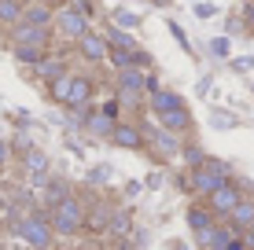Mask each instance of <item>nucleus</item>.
I'll list each match as a JSON object with an SVG mask.
<instances>
[{
	"mask_svg": "<svg viewBox=\"0 0 254 250\" xmlns=\"http://www.w3.org/2000/svg\"><path fill=\"white\" fill-rule=\"evenodd\" d=\"M133 66H140V70H155V55L144 51V48H136L133 51Z\"/></svg>",
	"mask_w": 254,
	"mask_h": 250,
	"instance_id": "nucleus-38",
	"label": "nucleus"
},
{
	"mask_svg": "<svg viewBox=\"0 0 254 250\" xmlns=\"http://www.w3.org/2000/svg\"><path fill=\"white\" fill-rule=\"evenodd\" d=\"M48 221H52V232H56V236H66V239L81 236L85 232V202L77 199V195H66L56 210H48Z\"/></svg>",
	"mask_w": 254,
	"mask_h": 250,
	"instance_id": "nucleus-2",
	"label": "nucleus"
},
{
	"mask_svg": "<svg viewBox=\"0 0 254 250\" xmlns=\"http://www.w3.org/2000/svg\"><path fill=\"white\" fill-rule=\"evenodd\" d=\"M195 89H199V96H206V92L214 89V74H203V77H199V85H195Z\"/></svg>",
	"mask_w": 254,
	"mask_h": 250,
	"instance_id": "nucleus-45",
	"label": "nucleus"
},
{
	"mask_svg": "<svg viewBox=\"0 0 254 250\" xmlns=\"http://www.w3.org/2000/svg\"><path fill=\"white\" fill-rule=\"evenodd\" d=\"M159 125L166 129V133H173V136H185V133H191V125H195V118H191L188 103H181V107L166 110V114L159 118Z\"/></svg>",
	"mask_w": 254,
	"mask_h": 250,
	"instance_id": "nucleus-12",
	"label": "nucleus"
},
{
	"mask_svg": "<svg viewBox=\"0 0 254 250\" xmlns=\"http://www.w3.org/2000/svg\"><path fill=\"white\" fill-rule=\"evenodd\" d=\"M52 30H56V37H63V41H81L85 33L92 30V22L85 19V15H77L70 4H63V7H56V19H52Z\"/></svg>",
	"mask_w": 254,
	"mask_h": 250,
	"instance_id": "nucleus-4",
	"label": "nucleus"
},
{
	"mask_svg": "<svg viewBox=\"0 0 254 250\" xmlns=\"http://www.w3.org/2000/svg\"><path fill=\"white\" fill-rule=\"evenodd\" d=\"M236 239V232L225 225V221H217V225H210V228H203L195 236V243H199V250H225Z\"/></svg>",
	"mask_w": 254,
	"mask_h": 250,
	"instance_id": "nucleus-11",
	"label": "nucleus"
},
{
	"mask_svg": "<svg viewBox=\"0 0 254 250\" xmlns=\"http://www.w3.org/2000/svg\"><path fill=\"white\" fill-rule=\"evenodd\" d=\"M229 70L232 74H254V55H236V59H229Z\"/></svg>",
	"mask_w": 254,
	"mask_h": 250,
	"instance_id": "nucleus-35",
	"label": "nucleus"
},
{
	"mask_svg": "<svg viewBox=\"0 0 254 250\" xmlns=\"http://www.w3.org/2000/svg\"><path fill=\"white\" fill-rule=\"evenodd\" d=\"M111 144L122 148V151H144V133H140L136 122L122 118V122H115V129H111Z\"/></svg>",
	"mask_w": 254,
	"mask_h": 250,
	"instance_id": "nucleus-8",
	"label": "nucleus"
},
{
	"mask_svg": "<svg viewBox=\"0 0 254 250\" xmlns=\"http://www.w3.org/2000/svg\"><path fill=\"white\" fill-rule=\"evenodd\" d=\"M11 51H15V59H19L22 66H30V70H33V66H37L41 59L48 55L45 48H33V45H11Z\"/></svg>",
	"mask_w": 254,
	"mask_h": 250,
	"instance_id": "nucleus-25",
	"label": "nucleus"
},
{
	"mask_svg": "<svg viewBox=\"0 0 254 250\" xmlns=\"http://www.w3.org/2000/svg\"><path fill=\"white\" fill-rule=\"evenodd\" d=\"M243 243H247V247H251V250H254V225H251V228H247V232H243Z\"/></svg>",
	"mask_w": 254,
	"mask_h": 250,
	"instance_id": "nucleus-47",
	"label": "nucleus"
},
{
	"mask_svg": "<svg viewBox=\"0 0 254 250\" xmlns=\"http://www.w3.org/2000/svg\"><path fill=\"white\" fill-rule=\"evenodd\" d=\"M111 26H122V30H140V15L129 11V7H115V11H111Z\"/></svg>",
	"mask_w": 254,
	"mask_h": 250,
	"instance_id": "nucleus-27",
	"label": "nucleus"
},
{
	"mask_svg": "<svg viewBox=\"0 0 254 250\" xmlns=\"http://www.w3.org/2000/svg\"><path fill=\"white\" fill-rule=\"evenodd\" d=\"M103 41H107V48H126V51H136V37L129 30H122V26H107L103 30Z\"/></svg>",
	"mask_w": 254,
	"mask_h": 250,
	"instance_id": "nucleus-24",
	"label": "nucleus"
},
{
	"mask_svg": "<svg viewBox=\"0 0 254 250\" xmlns=\"http://www.w3.org/2000/svg\"><path fill=\"white\" fill-rule=\"evenodd\" d=\"M126 250H136V247H126Z\"/></svg>",
	"mask_w": 254,
	"mask_h": 250,
	"instance_id": "nucleus-53",
	"label": "nucleus"
},
{
	"mask_svg": "<svg viewBox=\"0 0 254 250\" xmlns=\"http://www.w3.org/2000/svg\"><path fill=\"white\" fill-rule=\"evenodd\" d=\"M240 199H243V188L236 184V180H225L217 192L206 195V206H210V213H214L217 221H225V217L236 210V202H240Z\"/></svg>",
	"mask_w": 254,
	"mask_h": 250,
	"instance_id": "nucleus-6",
	"label": "nucleus"
},
{
	"mask_svg": "<svg viewBox=\"0 0 254 250\" xmlns=\"http://www.w3.org/2000/svg\"><path fill=\"white\" fill-rule=\"evenodd\" d=\"M92 77H85V74H70V89H66V100H63V107L66 110H85L89 107V100H92Z\"/></svg>",
	"mask_w": 254,
	"mask_h": 250,
	"instance_id": "nucleus-10",
	"label": "nucleus"
},
{
	"mask_svg": "<svg viewBox=\"0 0 254 250\" xmlns=\"http://www.w3.org/2000/svg\"><path fill=\"white\" fill-rule=\"evenodd\" d=\"M225 225H229L236 236H243V232L254 225V199H240V202H236V210L225 217Z\"/></svg>",
	"mask_w": 254,
	"mask_h": 250,
	"instance_id": "nucleus-17",
	"label": "nucleus"
},
{
	"mask_svg": "<svg viewBox=\"0 0 254 250\" xmlns=\"http://www.w3.org/2000/svg\"><path fill=\"white\" fill-rule=\"evenodd\" d=\"M225 33H229V41L232 37H251V30H247V22L240 19V15H232L229 22H225Z\"/></svg>",
	"mask_w": 254,
	"mask_h": 250,
	"instance_id": "nucleus-34",
	"label": "nucleus"
},
{
	"mask_svg": "<svg viewBox=\"0 0 254 250\" xmlns=\"http://www.w3.org/2000/svg\"><path fill=\"white\" fill-rule=\"evenodd\" d=\"M140 133H144V151H151L159 162H170V158H177L181 154V136H173V133H166L162 125H140Z\"/></svg>",
	"mask_w": 254,
	"mask_h": 250,
	"instance_id": "nucleus-3",
	"label": "nucleus"
},
{
	"mask_svg": "<svg viewBox=\"0 0 254 250\" xmlns=\"http://www.w3.org/2000/svg\"><path fill=\"white\" fill-rule=\"evenodd\" d=\"M203 166L210 169V173H217L221 180H232V166H229L225 158H214V154H206V162H203Z\"/></svg>",
	"mask_w": 254,
	"mask_h": 250,
	"instance_id": "nucleus-32",
	"label": "nucleus"
},
{
	"mask_svg": "<svg viewBox=\"0 0 254 250\" xmlns=\"http://www.w3.org/2000/svg\"><path fill=\"white\" fill-rule=\"evenodd\" d=\"M7 210V199H4V195H0V213H4Z\"/></svg>",
	"mask_w": 254,
	"mask_h": 250,
	"instance_id": "nucleus-51",
	"label": "nucleus"
},
{
	"mask_svg": "<svg viewBox=\"0 0 254 250\" xmlns=\"http://www.w3.org/2000/svg\"><path fill=\"white\" fill-rule=\"evenodd\" d=\"M107 232L115 239H129V236H133V210H126V206H122V210H111Z\"/></svg>",
	"mask_w": 254,
	"mask_h": 250,
	"instance_id": "nucleus-22",
	"label": "nucleus"
},
{
	"mask_svg": "<svg viewBox=\"0 0 254 250\" xmlns=\"http://www.w3.org/2000/svg\"><path fill=\"white\" fill-rule=\"evenodd\" d=\"M170 250H188V247L181 243V239H173V243H170Z\"/></svg>",
	"mask_w": 254,
	"mask_h": 250,
	"instance_id": "nucleus-48",
	"label": "nucleus"
},
{
	"mask_svg": "<svg viewBox=\"0 0 254 250\" xmlns=\"http://www.w3.org/2000/svg\"><path fill=\"white\" fill-rule=\"evenodd\" d=\"M70 7H74L77 15H85V19H96V15H100V7H96V0H70Z\"/></svg>",
	"mask_w": 254,
	"mask_h": 250,
	"instance_id": "nucleus-36",
	"label": "nucleus"
},
{
	"mask_svg": "<svg viewBox=\"0 0 254 250\" xmlns=\"http://www.w3.org/2000/svg\"><path fill=\"white\" fill-rule=\"evenodd\" d=\"M225 250H247V243H243V236H236V239H232V243L225 247Z\"/></svg>",
	"mask_w": 254,
	"mask_h": 250,
	"instance_id": "nucleus-46",
	"label": "nucleus"
},
{
	"mask_svg": "<svg viewBox=\"0 0 254 250\" xmlns=\"http://www.w3.org/2000/svg\"><path fill=\"white\" fill-rule=\"evenodd\" d=\"M11 140H0V173H4V169H7V162H11Z\"/></svg>",
	"mask_w": 254,
	"mask_h": 250,
	"instance_id": "nucleus-41",
	"label": "nucleus"
},
{
	"mask_svg": "<svg viewBox=\"0 0 254 250\" xmlns=\"http://www.w3.org/2000/svg\"><path fill=\"white\" fill-rule=\"evenodd\" d=\"M107 63H111V70H126V66H133V51H126V48H107Z\"/></svg>",
	"mask_w": 254,
	"mask_h": 250,
	"instance_id": "nucleus-30",
	"label": "nucleus"
},
{
	"mask_svg": "<svg viewBox=\"0 0 254 250\" xmlns=\"http://www.w3.org/2000/svg\"><path fill=\"white\" fill-rule=\"evenodd\" d=\"M170 33H173V37H177V45L185 48V51H191V45H188V37H185V30H181L177 22H170Z\"/></svg>",
	"mask_w": 254,
	"mask_h": 250,
	"instance_id": "nucleus-43",
	"label": "nucleus"
},
{
	"mask_svg": "<svg viewBox=\"0 0 254 250\" xmlns=\"http://www.w3.org/2000/svg\"><path fill=\"white\" fill-rule=\"evenodd\" d=\"M107 221H111V206H85V232H107Z\"/></svg>",
	"mask_w": 254,
	"mask_h": 250,
	"instance_id": "nucleus-23",
	"label": "nucleus"
},
{
	"mask_svg": "<svg viewBox=\"0 0 254 250\" xmlns=\"http://www.w3.org/2000/svg\"><path fill=\"white\" fill-rule=\"evenodd\" d=\"M22 169H26V177H30V184H41V188H45V180L52 177V158H48V151L30 148V151L22 154Z\"/></svg>",
	"mask_w": 254,
	"mask_h": 250,
	"instance_id": "nucleus-9",
	"label": "nucleus"
},
{
	"mask_svg": "<svg viewBox=\"0 0 254 250\" xmlns=\"http://www.w3.org/2000/svg\"><path fill=\"white\" fill-rule=\"evenodd\" d=\"M66 89H70V70H66L63 77H56V81L48 85V96H52V103H59V107H63V100H66Z\"/></svg>",
	"mask_w": 254,
	"mask_h": 250,
	"instance_id": "nucleus-31",
	"label": "nucleus"
},
{
	"mask_svg": "<svg viewBox=\"0 0 254 250\" xmlns=\"http://www.w3.org/2000/svg\"><path fill=\"white\" fill-rule=\"evenodd\" d=\"M151 4H155V7H170L173 0H151Z\"/></svg>",
	"mask_w": 254,
	"mask_h": 250,
	"instance_id": "nucleus-49",
	"label": "nucleus"
},
{
	"mask_svg": "<svg viewBox=\"0 0 254 250\" xmlns=\"http://www.w3.org/2000/svg\"><path fill=\"white\" fill-rule=\"evenodd\" d=\"M159 89H162L159 74H151V70H147V77H144V92H159Z\"/></svg>",
	"mask_w": 254,
	"mask_h": 250,
	"instance_id": "nucleus-44",
	"label": "nucleus"
},
{
	"mask_svg": "<svg viewBox=\"0 0 254 250\" xmlns=\"http://www.w3.org/2000/svg\"><path fill=\"white\" fill-rule=\"evenodd\" d=\"M181 103H185V96H181V92H173V89H159V92H147V110H151L155 118H162L166 110L181 107Z\"/></svg>",
	"mask_w": 254,
	"mask_h": 250,
	"instance_id": "nucleus-16",
	"label": "nucleus"
},
{
	"mask_svg": "<svg viewBox=\"0 0 254 250\" xmlns=\"http://www.w3.org/2000/svg\"><path fill=\"white\" fill-rule=\"evenodd\" d=\"M100 114H107L111 122H122V103H118V96L103 100V103H100Z\"/></svg>",
	"mask_w": 254,
	"mask_h": 250,
	"instance_id": "nucleus-37",
	"label": "nucleus"
},
{
	"mask_svg": "<svg viewBox=\"0 0 254 250\" xmlns=\"http://www.w3.org/2000/svg\"><path fill=\"white\" fill-rule=\"evenodd\" d=\"M7 37H11V45H33V48H52V41H56V30L52 26H30V22H15L7 26Z\"/></svg>",
	"mask_w": 254,
	"mask_h": 250,
	"instance_id": "nucleus-5",
	"label": "nucleus"
},
{
	"mask_svg": "<svg viewBox=\"0 0 254 250\" xmlns=\"http://www.w3.org/2000/svg\"><path fill=\"white\" fill-rule=\"evenodd\" d=\"M74 48H77V55H81L85 63H92V66L107 63V41H103V30H89L81 41H74Z\"/></svg>",
	"mask_w": 254,
	"mask_h": 250,
	"instance_id": "nucleus-7",
	"label": "nucleus"
},
{
	"mask_svg": "<svg viewBox=\"0 0 254 250\" xmlns=\"http://www.w3.org/2000/svg\"><path fill=\"white\" fill-rule=\"evenodd\" d=\"M144 77H147V70H140V66L115 70V92H144Z\"/></svg>",
	"mask_w": 254,
	"mask_h": 250,
	"instance_id": "nucleus-19",
	"label": "nucleus"
},
{
	"mask_svg": "<svg viewBox=\"0 0 254 250\" xmlns=\"http://www.w3.org/2000/svg\"><path fill=\"white\" fill-rule=\"evenodd\" d=\"M251 37H254V33H251Z\"/></svg>",
	"mask_w": 254,
	"mask_h": 250,
	"instance_id": "nucleus-55",
	"label": "nucleus"
},
{
	"mask_svg": "<svg viewBox=\"0 0 254 250\" xmlns=\"http://www.w3.org/2000/svg\"><path fill=\"white\" fill-rule=\"evenodd\" d=\"M15 236L30 250H52L56 247V232H52V221H48L45 210H33L26 217H19L15 221Z\"/></svg>",
	"mask_w": 254,
	"mask_h": 250,
	"instance_id": "nucleus-1",
	"label": "nucleus"
},
{
	"mask_svg": "<svg viewBox=\"0 0 254 250\" xmlns=\"http://www.w3.org/2000/svg\"><path fill=\"white\" fill-rule=\"evenodd\" d=\"M111 173H115L111 166H92V169H89V180H92V184H107Z\"/></svg>",
	"mask_w": 254,
	"mask_h": 250,
	"instance_id": "nucleus-39",
	"label": "nucleus"
},
{
	"mask_svg": "<svg viewBox=\"0 0 254 250\" xmlns=\"http://www.w3.org/2000/svg\"><path fill=\"white\" fill-rule=\"evenodd\" d=\"M210 125L225 133V129H236V125H240V118H236L232 110H217V107H214V110H210Z\"/></svg>",
	"mask_w": 254,
	"mask_h": 250,
	"instance_id": "nucleus-29",
	"label": "nucleus"
},
{
	"mask_svg": "<svg viewBox=\"0 0 254 250\" xmlns=\"http://www.w3.org/2000/svg\"><path fill=\"white\" fill-rule=\"evenodd\" d=\"M225 180L217 177V173H210L206 166H199V169H188V192H195L199 199H206L210 192H217Z\"/></svg>",
	"mask_w": 254,
	"mask_h": 250,
	"instance_id": "nucleus-14",
	"label": "nucleus"
},
{
	"mask_svg": "<svg viewBox=\"0 0 254 250\" xmlns=\"http://www.w3.org/2000/svg\"><path fill=\"white\" fill-rule=\"evenodd\" d=\"M191 11H195V19H214V11H217V7H214V4H206V0H203V4H195Z\"/></svg>",
	"mask_w": 254,
	"mask_h": 250,
	"instance_id": "nucleus-42",
	"label": "nucleus"
},
{
	"mask_svg": "<svg viewBox=\"0 0 254 250\" xmlns=\"http://www.w3.org/2000/svg\"><path fill=\"white\" fill-rule=\"evenodd\" d=\"M185 221H188V228L195 232V236H199L203 228L217 225V217L210 213V206H206V202H191V206H188V213H185Z\"/></svg>",
	"mask_w": 254,
	"mask_h": 250,
	"instance_id": "nucleus-21",
	"label": "nucleus"
},
{
	"mask_svg": "<svg viewBox=\"0 0 254 250\" xmlns=\"http://www.w3.org/2000/svg\"><path fill=\"white\" fill-rule=\"evenodd\" d=\"M63 74H66V59H59V55H45L37 66H33V77H37L45 89L56 81V77H63Z\"/></svg>",
	"mask_w": 254,
	"mask_h": 250,
	"instance_id": "nucleus-18",
	"label": "nucleus"
},
{
	"mask_svg": "<svg viewBox=\"0 0 254 250\" xmlns=\"http://www.w3.org/2000/svg\"><path fill=\"white\" fill-rule=\"evenodd\" d=\"M48 4H52V7H63V4H70V0H48Z\"/></svg>",
	"mask_w": 254,
	"mask_h": 250,
	"instance_id": "nucleus-50",
	"label": "nucleus"
},
{
	"mask_svg": "<svg viewBox=\"0 0 254 250\" xmlns=\"http://www.w3.org/2000/svg\"><path fill=\"white\" fill-rule=\"evenodd\" d=\"M22 4L26 0H0V26L22 22Z\"/></svg>",
	"mask_w": 254,
	"mask_h": 250,
	"instance_id": "nucleus-26",
	"label": "nucleus"
},
{
	"mask_svg": "<svg viewBox=\"0 0 254 250\" xmlns=\"http://www.w3.org/2000/svg\"><path fill=\"white\" fill-rule=\"evenodd\" d=\"M66 195H74L66 180H63V177H48V180H45V195H41V202H45V213H48V210H56V206L63 202Z\"/></svg>",
	"mask_w": 254,
	"mask_h": 250,
	"instance_id": "nucleus-20",
	"label": "nucleus"
},
{
	"mask_svg": "<svg viewBox=\"0 0 254 250\" xmlns=\"http://www.w3.org/2000/svg\"><path fill=\"white\" fill-rule=\"evenodd\" d=\"M206 51H210L214 59H229V55H232V41H229V37H214V41L206 45Z\"/></svg>",
	"mask_w": 254,
	"mask_h": 250,
	"instance_id": "nucleus-33",
	"label": "nucleus"
},
{
	"mask_svg": "<svg viewBox=\"0 0 254 250\" xmlns=\"http://www.w3.org/2000/svg\"><path fill=\"white\" fill-rule=\"evenodd\" d=\"M77 250H92V247H77Z\"/></svg>",
	"mask_w": 254,
	"mask_h": 250,
	"instance_id": "nucleus-52",
	"label": "nucleus"
},
{
	"mask_svg": "<svg viewBox=\"0 0 254 250\" xmlns=\"http://www.w3.org/2000/svg\"><path fill=\"white\" fill-rule=\"evenodd\" d=\"M240 19L247 22V30L254 33V0H243V4H240Z\"/></svg>",
	"mask_w": 254,
	"mask_h": 250,
	"instance_id": "nucleus-40",
	"label": "nucleus"
},
{
	"mask_svg": "<svg viewBox=\"0 0 254 250\" xmlns=\"http://www.w3.org/2000/svg\"><path fill=\"white\" fill-rule=\"evenodd\" d=\"M81 129H85L89 136H96V140H111L115 122H111L107 114H100V107H85V110H81Z\"/></svg>",
	"mask_w": 254,
	"mask_h": 250,
	"instance_id": "nucleus-13",
	"label": "nucleus"
},
{
	"mask_svg": "<svg viewBox=\"0 0 254 250\" xmlns=\"http://www.w3.org/2000/svg\"><path fill=\"white\" fill-rule=\"evenodd\" d=\"M251 89H254V81H251Z\"/></svg>",
	"mask_w": 254,
	"mask_h": 250,
	"instance_id": "nucleus-54",
	"label": "nucleus"
},
{
	"mask_svg": "<svg viewBox=\"0 0 254 250\" xmlns=\"http://www.w3.org/2000/svg\"><path fill=\"white\" fill-rule=\"evenodd\" d=\"M52 19H56V7H52L48 0H26V4H22V22H30V26H52Z\"/></svg>",
	"mask_w": 254,
	"mask_h": 250,
	"instance_id": "nucleus-15",
	"label": "nucleus"
},
{
	"mask_svg": "<svg viewBox=\"0 0 254 250\" xmlns=\"http://www.w3.org/2000/svg\"><path fill=\"white\" fill-rule=\"evenodd\" d=\"M181 158H185L188 169H199V166L206 162V151L199 148V144H185V148H181Z\"/></svg>",
	"mask_w": 254,
	"mask_h": 250,
	"instance_id": "nucleus-28",
	"label": "nucleus"
}]
</instances>
